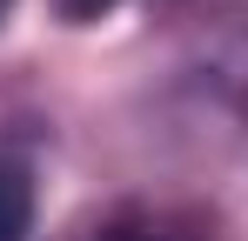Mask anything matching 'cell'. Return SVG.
<instances>
[{"label": "cell", "instance_id": "1", "mask_svg": "<svg viewBox=\"0 0 248 241\" xmlns=\"http://www.w3.org/2000/svg\"><path fill=\"white\" fill-rule=\"evenodd\" d=\"M34 235V181L20 161H0V241Z\"/></svg>", "mask_w": 248, "mask_h": 241}, {"label": "cell", "instance_id": "2", "mask_svg": "<svg viewBox=\"0 0 248 241\" xmlns=\"http://www.w3.org/2000/svg\"><path fill=\"white\" fill-rule=\"evenodd\" d=\"M54 7H61L67 20H101V14H108L114 0H54Z\"/></svg>", "mask_w": 248, "mask_h": 241}, {"label": "cell", "instance_id": "3", "mask_svg": "<svg viewBox=\"0 0 248 241\" xmlns=\"http://www.w3.org/2000/svg\"><path fill=\"white\" fill-rule=\"evenodd\" d=\"M7 7H14V0H0V20H7Z\"/></svg>", "mask_w": 248, "mask_h": 241}]
</instances>
